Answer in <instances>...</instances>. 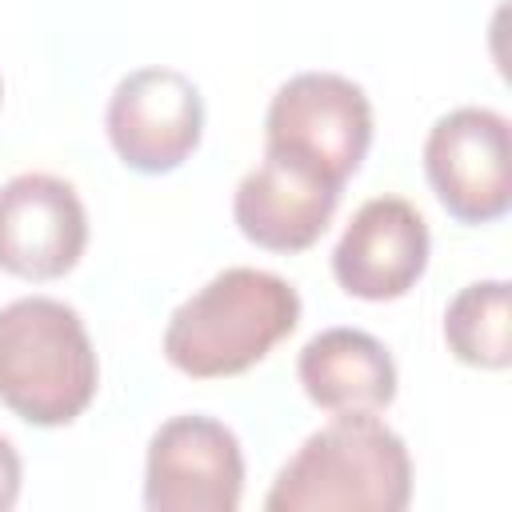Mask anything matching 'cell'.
<instances>
[{
    "label": "cell",
    "instance_id": "cell-14",
    "mask_svg": "<svg viewBox=\"0 0 512 512\" xmlns=\"http://www.w3.org/2000/svg\"><path fill=\"white\" fill-rule=\"evenodd\" d=\"M0 100H4V80H0Z\"/></svg>",
    "mask_w": 512,
    "mask_h": 512
},
{
    "label": "cell",
    "instance_id": "cell-4",
    "mask_svg": "<svg viewBox=\"0 0 512 512\" xmlns=\"http://www.w3.org/2000/svg\"><path fill=\"white\" fill-rule=\"evenodd\" d=\"M372 144V104L340 72H300L284 80L264 116V152L284 156L332 184L360 168Z\"/></svg>",
    "mask_w": 512,
    "mask_h": 512
},
{
    "label": "cell",
    "instance_id": "cell-1",
    "mask_svg": "<svg viewBox=\"0 0 512 512\" xmlns=\"http://www.w3.org/2000/svg\"><path fill=\"white\" fill-rule=\"evenodd\" d=\"M412 500L404 440L376 412H336L276 472L268 512H400Z\"/></svg>",
    "mask_w": 512,
    "mask_h": 512
},
{
    "label": "cell",
    "instance_id": "cell-2",
    "mask_svg": "<svg viewBox=\"0 0 512 512\" xmlns=\"http://www.w3.org/2000/svg\"><path fill=\"white\" fill-rule=\"evenodd\" d=\"M300 324V292L264 268H224L196 288L164 328V356L196 380H220L260 364Z\"/></svg>",
    "mask_w": 512,
    "mask_h": 512
},
{
    "label": "cell",
    "instance_id": "cell-5",
    "mask_svg": "<svg viewBox=\"0 0 512 512\" xmlns=\"http://www.w3.org/2000/svg\"><path fill=\"white\" fill-rule=\"evenodd\" d=\"M244 492V452L228 424L212 416H172L148 440V512H236Z\"/></svg>",
    "mask_w": 512,
    "mask_h": 512
},
{
    "label": "cell",
    "instance_id": "cell-7",
    "mask_svg": "<svg viewBox=\"0 0 512 512\" xmlns=\"http://www.w3.org/2000/svg\"><path fill=\"white\" fill-rule=\"evenodd\" d=\"M104 128L132 172L164 176L196 152L204 132V96L176 68H136L116 84Z\"/></svg>",
    "mask_w": 512,
    "mask_h": 512
},
{
    "label": "cell",
    "instance_id": "cell-12",
    "mask_svg": "<svg viewBox=\"0 0 512 512\" xmlns=\"http://www.w3.org/2000/svg\"><path fill=\"white\" fill-rule=\"evenodd\" d=\"M444 340L456 360L472 368H508V280H476L464 284L444 312Z\"/></svg>",
    "mask_w": 512,
    "mask_h": 512
},
{
    "label": "cell",
    "instance_id": "cell-9",
    "mask_svg": "<svg viewBox=\"0 0 512 512\" xmlns=\"http://www.w3.org/2000/svg\"><path fill=\"white\" fill-rule=\"evenodd\" d=\"M428 224L404 196H372L332 248V276L356 300H400L428 268Z\"/></svg>",
    "mask_w": 512,
    "mask_h": 512
},
{
    "label": "cell",
    "instance_id": "cell-10",
    "mask_svg": "<svg viewBox=\"0 0 512 512\" xmlns=\"http://www.w3.org/2000/svg\"><path fill=\"white\" fill-rule=\"evenodd\" d=\"M340 204V184L264 152V160L236 184V228L268 252H304L320 240Z\"/></svg>",
    "mask_w": 512,
    "mask_h": 512
},
{
    "label": "cell",
    "instance_id": "cell-6",
    "mask_svg": "<svg viewBox=\"0 0 512 512\" xmlns=\"http://www.w3.org/2000/svg\"><path fill=\"white\" fill-rule=\"evenodd\" d=\"M424 172L448 216L492 224L512 204L508 120L492 108H452L424 140Z\"/></svg>",
    "mask_w": 512,
    "mask_h": 512
},
{
    "label": "cell",
    "instance_id": "cell-11",
    "mask_svg": "<svg viewBox=\"0 0 512 512\" xmlns=\"http://www.w3.org/2000/svg\"><path fill=\"white\" fill-rule=\"evenodd\" d=\"M296 376L324 412H380L396 400V364L388 348L360 328L316 332L300 348Z\"/></svg>",
    "mask_w": 512,
    "mask_h": 512
},
{
    "label": "cell",
    "instance_id": "cell-3",
    "mask_svg": "<svg viewBox=\"0 0 512 512\" xmlns=\"http://www.w3.org/2000/svg\"><path fill=\"white\" fill-rule=\"evenodd\" d=\"M100 364L84 320L52 296L0 308V400L28 424H72L96 396Z\"/></svg>",
    "mask_w": 512,
    "mask_h": 512
},
{
    "label": "cell",
    "instance_id": "cell-13",
    "mask_svg": "<svg viewBox=\"0 0 512 512\" xmlns=\"http://www.w3.org/2000/svg\"><path fill=\"white\" fill-rule=\"evenodd\" d=\"M20 476H24L20 456H16L12 440L0 436V512H8V508L16 504V496H20Z\"/></svg>",
    "mask_w": 512,
    "mask_h": 512
},
{
    "label": "cell",
    "instance_id": "cell-8",
    "mask_svg": "<svg viewBox=\"0 0 512 512\" xmlns=\"http://www.w3.org/2000/svg\"><path fill=\"white\" fill-rule=\"evenodd\" d=\"M88 244L76 188L48 172H20L0 188V268L20 280L72 272Z\"/></svg>",
    "mask_w": 512,
    "mask_h": 512
}]
</instances>
